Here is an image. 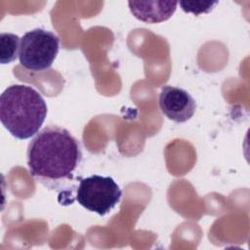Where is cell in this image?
I'll return each mask as SVG.
<instances>
[{"label":"cell","instance_id":"6da1fadb","mask_svg":"<svg viewBox=\"0 0 250 250\" xmlns=\"http://www.w3.org/2000/svg\"><path fill=\"white\" fill-rule=\"evenodd\" d=\"M26 157L30 175L46 188L58 190L74 181L83 154L78 140L68 130L52 125L33 137Z\"/></svg>","mask_w":250,"mask_h":250},{"label":"cell","instance_id":"7a4b0ae2","mask_svg":"<svg viewBox=\"0 0 250 250\" xmlns=\"http://www.w3.org/2000/svg\"><path fill=\"white\" fill-rule=\"evenodd\" d=\"M47 111L43 97L30 86L11 85L1 94V123L17 139L25 140L36 135L45 121Z\"/></svg>","mask_w":250,"mask_h":250},{"label":"cell","instance_id":"3957f363","mask_svg":"<svg viewBox=\"0 0 250 250\" xmlns=\"http://www.w3.org/2000/svg\"><path fill=\"white\" fill-rule=\"evenodd\" d=\"M121 196L122 191L113 178L94 174L80 179L75 198L82 207L104 216L119 203Z\"/></svg>","mask_w":250,"mask_h":250},{"label":"cell","instance_id":"5b68a950","mask_svg":"<svg viewBox=\"0 0 250 250\" xmlns=\"http://www.w3.org/2000/svg\"><path fill=\"white\" fill-rule=\"evenodd\" d=\"M158 104L162 113L177 123L189 120L196 109V103L189 93L170 85L161 88Z\"/></svg>","mask_w":250,"mask_h":250},{"label":"cell","instance_id":"8992f818","mask_svg":"<svg viewBox=\"0 0 250 250\" xmlns=\"http://www.w3.org/2000/svg\"><path fill=\"white\" fill-rule=\"evenodd\" d=\"M133 16L146 23L162 22L171 18L177 9L176 1H129Z\"/></svg>","mask_w":250,"mask_h":250},{"label":"cell","instance_id":"ba28073f","mask_svg":"<svg viewBox=\"0 0 250 250\" xmlns=\"http://www.w3.org/2000/svg\"><path fill=\"white\" fill-rule=\"evenodd\" d=\"M219 1H180L178 4L181 6V9L186 13H190L195 16L201 14L210 13Z\"/></svg>","mask_w":250,"mask_h":250},{"label":"cell","instance_id":"52a82bcc","mask_svg":"<svg viewBox=\"0 0 250 250\" xmlns=\"http://www.w3.org/2000/svg\"><path fill=\"white\" fill-rule=\"evenodd\" d=\"M21 38L9 32L0 34V62L2 64L11 63L19 57Z\"/></svg>","mask_w":250,"mask_h":250},{"label":"cell","instance_id":"277c9868","mask_svg":"<svg viewBox=\"0 0 250 250\" xmlns=\"http://www.w3.org/2000/svg\"><path fill=\"white\" fill-rule=\"evenodd\" d=\"M60 50V38L52 31L34 28L21 38L19 60L26 69L44 71L51 67Z\"/></svg>","mask_w":250,"mask_h":250}]
</instances>
